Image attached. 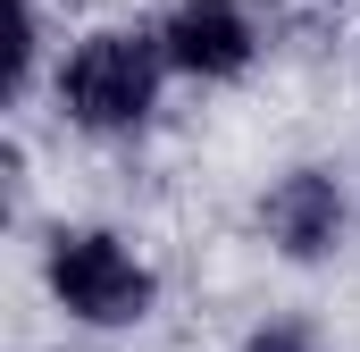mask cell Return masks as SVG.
<instances>
[{"mask_svg": "<svg viewBox=\"0 0 360 352\" xmlns=\"http://www.w3.org/2000/svg\"><path fill=\"white\" fill-rule=\"evenodd\" d=\"M151 25H160V51H168L176 84H243L269 51L252 0H168Z\"/></svg>", "mask_w": 360, "mask_h": 352, "instance_id": "cell-4", "label": "cell"}, {"mask_svg": "<svg viewBox=\"0 0 360 352\" xmlns=\"http://www.w3.org/2000/svg\"><path fill=\"white\" fill-rule=\"evenodd\" d=\"M51 84L42 68V0H17V34H8V101H34Z\"/></svg>", "mask_w": 360, "mask_h": 352, "instance_id": "cell-5", "label": "cell"}, {"mask_svg": "<svg viewBox=\"0 0 360 352\" xmlns=\"http://www.w3.org/2000/svg\"><path fill=\"white\" fill-rule=\"evenodd\" d=\"M34 285L84 336H134L160 310V260L126 227H101V218H59L34 244Z\"/></svg>", "mask_w": 360, "mask_h": 352, "instance_id": "cell-2", "label": "cell"}, {"mask_svg": "<svg viewBox=\"0 0 360 352\" xmlns=\"http://www.w3.org/2000/svg\"><path fill=\"white\" fill-rule=\"evenodd\" d=\"M168 84H176V68L160 51V25L117 17V25H84L76 42H59L42 92H51L59 126H76L92 143H134V134H151Z\"/></svg>", "mask_w": 360, "mask_h": 352, "instance_id": "cell-1", "label": "cell"}, {"mask_svg": "<svg viewBox=\"0 0 360 352\" xmlns=\"http://www.w3.org/2000/svg\"><path fill=\"white\" fill-rule=\"evenodd\" d=\"M352 184L344 168H327V160H293V168H276L260 184V201H252V227H260V244H269L276 260L293 268H327L344 244H352Z\"/></svg>", "mask_w": 360, "mask_h": 352, "instance_id": "cell-3", "label": "cell"}, {"mask_svg": "<svg viewBox=\"0 0 360 352\" xmlns=\"http://www.w3.org/2000/svg\"><path fill=\"white\" fill-rule=\"evenodd\" d=\"M235 352H327V344H319L310 319H252V327L235 336Z\"/></svg>", "mask_w": 360, "mask_h": 352, "instance_id": "cell-6", "label": "cell"}]
</instances>
